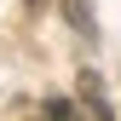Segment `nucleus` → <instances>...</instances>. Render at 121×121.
Listing matches in <instances>:
<instances>
[{"mask_svg": "<svg viewBox=\"0 0 121 121\" xmlns=\"http://www.w3.org/2000/svg\"><path fill=\"white\" fill-rule=\"evenodd\" d=\"M46 121H75V110H69L64 98H52V104H46Z\"/></svg>", "mask_w": 121, "mask_h": 121, "instance_id": "1", "label": "nucleus"}]
</instances>
